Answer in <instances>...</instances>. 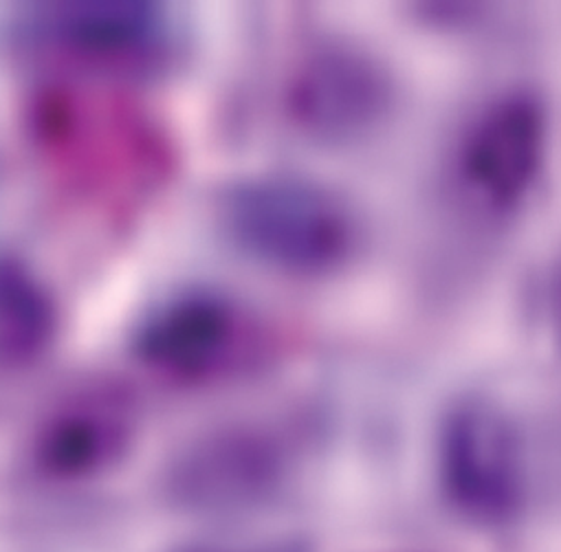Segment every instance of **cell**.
<instances>
[{"label":"cell","mask_w":561,"mask_h":552,"mask_svg":"<svg viewBox=\"0 0 561 552\" xmlns=\"http://www.w3.org/2000/svg\"><path fill=\"white\" fill-rule=\"evenodd\" d=\"M27 135L56 189L111 225L137 218L176 165L165 128L130 97L95 82L41 89L27 108Z\"/></svg>","instance_id":"1"},{"label":"cell","mask_w":561,"mask_h":552,"mask_svg":"<svg viewBox=\"0 0 561 552\" xmlns=\"http://www.w3.org/2000/svg\"><path fill=\"white\" fill-rule=\"evenodd\" d=\"M0 41L30 62L93 82H128L168 73L183 54L185 30L165 3H23L0 14Z\"/></svg>","instance_id":"2"},{"label":"cell","mask_w":561,"mask_h":552,"mask_svg":"<svg viewBox=\"0 0 561 552\" xmlns=\"http://www.w3.org/2000/svg\"><path fill=\"white\" fill-rule=\"evenodd\" d=\"M222 238L247 260L291 278H322L351 262L359 227L333 189L294 174L242 179L216 200Z\"/></svg>","instance_id":"3"},{"label":"cell","mask_w":561,"mask_h":552,"mask_svg":"<svg viewBox=\"0 0 561 552\" xmlns=\"http://www.w3.org/2000/svg\"><path fill=\"white\" fill-rule=\"evenodd\" d=\"M130 353L144 372L174 388H205L244 372L260 353L255 318L236 298L185 287L148 304Z\"/></svg>","instance_id":"4"},{"label":"cell","mask_w":561,"mask_h":552,"mask_svg":"<svg viewBox=\"0 0 561 552\" xmlns=\"http://www.w3.org/2000/svg\"><path fill=\"white\" fill-rule=\"evenodd\" d=\"M548 157V115L526 91L489 100L465 126L454 174L460 192L478 209L506 216L533 194Z\"/></svg>","instance_id":"5"},{"label":"cell","mask_w":561,"mask_h":552,"mask_svg":"<svg viewBox=\"0 0 561 552\" xmlns=\"http://www.w3.org/2000/svg\"><path fill=\"white\" fill-rule=\"evenodd\" d=\"M139 410L133 392L113 377H91L60 392L32 436L38 473L78 482L117 467L135 445Z\"/></svg>","instance_id":"6"},{"label":"cell","mask_w":561,"mask_h":552,"mask_svg":"<svg viewBox=\"0 0 561 552\" xmlns=\"http://www.w3.org/2000/svg\"><path fill=\"white\" fill-rule=\"evenodd\" d=\"M392 104L388 73L351 47L305 56L285 87V111L300 130L324 141H348L383 122Z\"/></svg>","instance_id":"7"},{"label":"cell","mask_w":561,"mask_h":552,"mask_svg":"<svg viewBox=\"0 0 561 552\" xmlns=\"http://www.w3.org/2000/svg\"><path fill=\"white\" fill-rule=\"evenodd\" d=\"M60 329V304L43 273L16 253H0V405L45 366Z\"/></svg>","instance_id":"8"},{"label":"cell","mask_w":561,"mask_h":552,"mask_svg":"<svg viewBox=\"0 0 561 552\" xmlns=\"http://www.w3.org/2000/svg\"><path fill=\"white\" fill-rule=\"evenodd\" d=\"M445 469L473 497L506 502L522 484V445L513 421L486 399L458 405L445 427Z\"/></svg>","instance_id":"9"},{"label":"cell","mask_w":561,"mask_h":552,"mask_svg":"<svg viewBox=\"0 0 561 552\" xmlns=\"http://www.w3.org/2000/svg\"><path fill=\"white\" fill-rule=\"evenodd\" d=\"M550 322H552L554 340L561 348V264L554 271V280L550 287Z\"/></svg>","instance_id":"10"}]
</instances>
